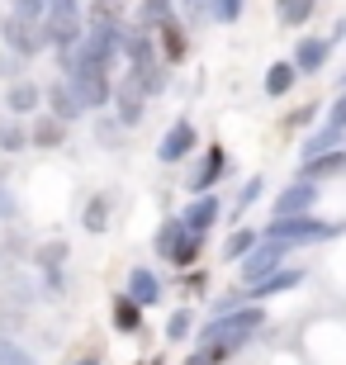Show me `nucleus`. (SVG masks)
<instances>
[{"label":"nucleus","mask_w":346,"mask_h":365,"mask_svg":"<svg viewBox=\"0 0 346 365\" xmlns=\"http://www.w3.org/2000/svg\"><path fill=\"white\" fill-rule=\"evenodd\" d=\"M256 327H261V309H242V313H218L209 327L200 332L204 341V356L209 361H223V356H233L242 346V341L252 337Z\"/></svg>","instance_id":"nucleus-1"},{"label":"nucleus","mask_w":346,"mask_h":365,"mask_svg":"<svg viewBox=\"0 0 346 365\" xmlns=\"http://www.w3.org/2000/svg\"><path fill=\"white\" fill-rule=\"evenodd\" d=\"M337 223H322V218H308V214H299V218H270V232L266 237H280L285 247H299V242H327V237H337Z\"/></svg>","instance_id":"nucleus-2"},{"label":"nucleus","mask_w":346,"mask_h":365,"mask_svg":"<svg viewBox=\"0 0 346 365\" xmlns=\"http://www.w3.org/2000/svg\"><path fill=\"white\" fill-rule=\"evenodd\" d=\"M0 34H5V43H10L19 57H29V53H39L43 43V19H24V14H10L5 24H0Z\"/></svg>","instance_id":"nucleus-3"},{"label":"nucleus","mask_w":346,"mask_h":365,"mask_svg":"<svg viewBox=\"0 0 346 365\" xmlns=\"http://www.w3.org/2000/svg\"><path fill=\"white\" fill-rule=\"evenodd\" d=\"M285 252H290V247L280 242V237H266V247H252V252H247V261H242V280L256 284L261 275H270L280 261H285Z\"/></svg>","instance_id":"nucleus-4"},{"label":"nucleus","mask_w":346,"mask_h":365,"mask_svg":"<svg viewBox=\"0 0 346 365\" xmlns=\"http://www.w3.org/2000/svg\"><path fill=\"white\" fill-rule=\"evenodd\" d=\"M313 200H318V180H294L290 190H280L275 200V218H299L313 209Z\"/></svg>","instance_id":"nucleus-5"},{"label":"nucleus","mask_w":346,"mask_h":365,"mask_svg":"<svg viewBox=\"0 0 346 365\" xmlns=\"http://www.w3.org/2000/svg\"><path fill=\"white\" fill-rule=\"evenodd\" d=\"M195 143H200V138H195V123L180 119V123H171V128H166V138H161L157 157H161L166 166H171V162H185L190 152H195Z\"/></svg>","instance_id":"nucleus-6"},{"label":"nucleus","mask_w":346,"mask_h":365,"mask_svg":"<svg viewBox=\"0 0 346 365\" xmlns=\"http://www.w3.org/2000/svg\"><path fill=\"white\" fill-rule=\"evenodd\" d=\"M223 171H228V152H223V148H209V152H204V162L190 171V190H195V195L213 190V180L223 176Z\"/></svg>","instance_id":"nucleus-7"},{"label":"nucleus","mask_w":346,"mask_h":365,"mask_svg":"<svg viewBox=\"0 0 346 365\" xmlns=\"http://www.w3.org/2000/svg\"><path fill=\"white\" fill-rule=\"evenodd\" d=\"M143 86L133 81V76H128V81L123 86H114V105H119V123H128V128H133L138 119H143Z\"/></svg>","instance_id":"nucleus-8"},{"label":"nucleus","mask_w":346,"mask_h":365,"mask_svg":"<svg viewBox=\"0 0 346 365\" xmlns=\"http://www.w3.org/2000/svg\"><path fill=\"white\" fill-rule=\"evenodd\" d=\"M152 48H157V43L138 29V34H123V48H119V53L128 57V67H133V71H147V67H157V53H152Z\"/></svg>","instance_id":"nucleus-9"},{"label":"nucleus","mask_w":346,"mask_h":365,"mask_svg":"<svg viewBox=\"0 0 346 365\" xmlns=\"http://www.w3.org/2000/svg\"><path fill=\"white\" fill-rule=\"evenodd\" d=\"M218 214H223V204H218V200L209 195V190H204L200 200H195V204L185 209V218H180V223H185L190 232H209V228H213V218H218Z\"/></svg>","instance_id":"nucleus-10"},{"label":"nucleus","mask_w":346,"mask_h":365,"mask_svg":"<svg viewBox=\"0 0 346 365\" xmlns=\"http://www.w3.org/2000/svg\"><path fill=\"white\" fill-rule=\"evenodd\" d=\"M346 171V152H318V157H308L304 162V176L299 180H327V176H342Z\"/></svg>","instance_id":"nucleus-11"},{"label":"nucleus","mask_w":346,"mask_h":365,"mask_svg":"<svg viewBox=\"0 0 346 365\" xmlns=\"http://www.w3.org/2000/svg\"><path fill=\"white\" fill-rule=\"evenodd\" d=\"M327 53H332L327 38H304L299 48H294V71H308V76H313V71L327 62Z\"/></svg>","instance_id":"nucleus-12"},{"label":"nucleus","mask_w":346,"mask_h":365,"mask_svg":"<svg viewBox=\"0 0 346 365\" xmlns=\"http://www.w3.org/2000/svg\"><path fill=\"white\" fill-rule=\"evenodd\" d=\"M161 57H166V62H185V29L175 24V14L171 19H161Z\"/></svg>","instance_id":"nucleus-13"},{"label":"nucleus","mask_w":346,"mask_h":365,"mask_svg":"<svg viewBox=\"0 0 346 365\" xmlns=\"http://www.w3.org/2000/svg\"><path fill=\"white\" fill-rule=\"evenodd\" d=\"M299 280H304V271H285V266H275V271H270L266 280H256V284H252V294H256V299H266V294H285V289H294Z\"/></svg>","instance_id":"nucleus-14"},{"label":"nucleus","mask_w":346,"mask_h":365,"mask_svg":"<svg viewBox=\"0 0 346 365\" xmlns=\"http://www.w3.org/2000/svg\"><path fill=\"white\" fill-rule=\"evenodd\" d=\"M128 299H133V304H157L161 299V284H157V275L152 271H128Z\"/></svg>","instance_id":"nucleus-15"},{"label":"nucleus","mask_w":346,"mask_h":365,"mask_svg":"<svg viewBox=\"0 0 346 365\" xmlns=\"http://www.w3.org/2000/svg\"><path fill=\"white\" fill-rule=\"evenodd\" d=\"M313 10H318V0H275V19H280V24H290V29L308 24Z\"/></svg>","instance_id":"nucleus-16"},{"label":"nucleus","mask_w":346,"mask_h":365,"mask_svg":"<svg viewBox=\"0 0 346 365\" xmlns=\"http://www.w3.org/2000/svg\"><path fill=\"white\" fill-rule=\"evenodd\" d=\"M48 100H53V119H62V123L76 119L81 109H86V105L76 100V91H71V86H53V91H48Z\"/></svg>","instance_id":"nucleus-17"},{"label":"nucleus","mask_w":346,"mask_h":365,"mask_svg":"<svg viewBox=\"0 0 346 365\" xmlns=\"http://www.w3.org/2000/svg\"><path fill=\"white\" fill-rule=\"evenodd\" d=\"M114 327H119V332H138V327H143V304H133L128 294H119L114 299Z\"/></svg>","instance_id":"nucleus-18"},{"label":"nucleus","mask_w":346,"mask_h":365,"mask_svg":"<svg viewBox=\"0 0 346 365\" xmlns=\"http://www.w3.org/2000/svg\"><path fill=\"white\" fill-rule=\"evenodd\" d=\"M39 100H43V91H39V86H29V81L10 86V95H5V105H10L14 114H34V109H39Z\"/></svg>","instance_id":"nucleus-19"},{"label":"nucleus","mask_w":346,"mask_h":365,"mask_svg":"<svg viewBox=\"0 0 346 365\" xmlns=\"http://www.w3.org/2000/svg\"><path fill=\"white\" fill-rule=\"evenodd\" d=\"M200 247H204V232H180V237H175V247H171V257L166 261H175V266H190V261L200 257Z\"/></svg>","instance_id":"nucleus-20"},{"label":"nucleus","mask_w":346,"mask_h":365,"mask_svg":"<svg viewBox=\"0 0 346 365\" xmlns=\"http://www.w3.org/2000/svg\"><path fill=\"white\" fill-rule=\"evenodd\" d=\"M294 76H299V71H294V62H275V67L266 71V95H285L294 86Z\"/></svg>","instance_id":"nucleus-21"},{"label":"nucleus","mask_w":346,"mask_h":365,"mask_svg":"<svg viewBox=\"0 0 346 365\" xmlns=\"http://www.w3.org/2000/svg\"><path fill=\"white\" fill-rule=\"evenodd\" d=\"M81 223H86L91 232H105V223H109V200L105 195H95V200L86 204V218H81Z\"/></svg>","instance_id":"nucleus-22"},{"label":"nucleus","mask_w":346,"mask_h":365,"mask_svg":"<svg viewBox=\"0 0 346 365\" xmlns=\"http://www.w3.org/2000/svg\"><path fill=\"white\" fill-rule=\"evenodd\" d=\"M62 133H67V128H62V119H39L34 143H39V148H57V143H62Z\"/></svg>","instance_id":"nucleus-23"},{"label":"nucleus","mask_w":346,"mask_h":365,"mask_svg":"<svg viewBox=\"0 0 346 365\" xmlns=\"http://www.w3.org/2000/svg\"><path fill=\"white\" fill-rule=\"evenodd\" d=\"M256 237H261V232H252V228H238V232H233V242L223 247V252H228V261H242V257H247V252L256 247Z\"/></svg>","instance_id":"nucleus-24"},{"label":"nucleus","mask_w":346,"mask_h":365,"mask_svg":"<svg viewBox=\"0 0 346 365\" xmlns=\"http://www.w3.org/2000/svg\"><path fill=\"white\" fill-rule=\"evenodd\" d=\"M242 5H247V0H209V14L218 19V24H238Z\"/></svg>","instance_id":"nucleus-25"},{"label":"nucleus","mask_w":346,"mask_h":365,"mask_svg":"<svg viewBox=\"0 0 346 365\" xmlns=\"http://www.w3.org/2000/svg\"><path fill=\"white\" fill-rule=\"evenodd\" d=\"M123 0H95L91 5V24H119Z\"/></svg>","instance_id":"nucleus-26"},{"label":"nucleus","mask_w":346,"mask_h":365,"mask_svg":"<svg viewBox=\"0 0 346 365\" xmlns=\"http://www.w3.org/2000/svg\"><path fill=\"white\" fill-rule=\"evenodd\" d=\"M180 232H185V223H180V218H166V223H161V232H157V252H161V257H171V247H175V237H180Z\"/></svg>","instance_id":"nucleus-27"},{"label":"nucleus","mask_w":346,"mask_h":365,"mask_svg":"<svg viewBox=\"0 0 346 365\" xmlns=\"http://www.w3.org/2000/svg\"><path fill=\"white\" fill-rule=\"evenodd\" d=\"M143 24H161V19H171V0H143Z\"/></svg>","instance_id":"nucleus-28"},{"label":"nucleus","mask_w":346,"mask_h":365,"mask_svg":"<svg viewBox=\"0 0 346 365\" xmlns=\"http://www.w3.org/2000/svg\"><path fill=\"white\" fill-rule=\"evenodd\" d=\"M261 190H266V180H261V176H252L247 185H242V195H238V218H242V209H252V204L261 200Z\"/></svg>","instance_id":"nucleus-29"},{"label":"nucleus","mask_w":346,"mask_h":365,"mask_svg":"<svg viewBox=\"0 0 346 365\" xmlns=\"http://www.w3.org/2000/svg\"><path fill=\"white\" fill-rule=\"evenodd\" d=\"M332 143H337V128H322V133H313L304 143V157H318V152H327Z\"/></svg>","instance_id":"nucleus-30"},{"label":"nucleus","mask_w":346,"mask_h":365,"mask_svg":"<svg viewBox=\"0 0 346 365\" xmlns=\"http://www.w3.org/2000/svg\"><path fill=\"white\" fill-rule=\"evenodd\" d=\"M0 365H34V361H29V351H19L14 341L0 337Z\"/></svg>","instance_id":"nucleus-31"},{"label":"nucleus","mask_w":346,"mask_h":365,"mask_svg":"<svg viewBox=\"0 0 346 365\" xmlns=\"http://www.w3.org/2000/svg\"><path fill=\"white\" fill-rule=\"evenodd\" d=\"M14 14H24V19H43V14H48V0H14Z\"/></svg>","instance_id":"nucleus-32"},{"label":"nucleus","mask_w":346,"mask_h":365,"mask_svg":"<svg viewBox=\"0 0 346 365\" xmlns=\"http://www.w3.org/2000/svg\"><path fill=\"white\" fill-rule=\"evenodd\" d=\"M0 148H5V152L24 148V133H19V128H14V123H0Z\"/></svg>","instance_id":"nucleus-33"},{"label":"nucleus","mask_w":346,"mask_h":365,"mask_svg":"<svg viewBox=\"0 0 346 365\" xmlns=\"http://www.w3.org/2000/svg\"><path fill=\"white\" fill-rule=\"evenodd\" d=\"M327 128H337V133H346V91L337 95V105H332V114H327Z\"/></svg>","instance_id":"nucleus-34"},{"label":"nucleus","mask_w":346,"mask_h":365,"mask_svg":"<svg viewBox=\"0 0 346 365\" xmlns=\"http://www.w3.org/2000/svg\"><path fill=\"white\" fill-rule=\"evenodd\" d=\"M185 332H190V313L180 309V313H175V318H171V323H166V337H171V341H180V337H185Z\"/></svg>","instance_id":"nucleus-35"},{"label":"nucleus","mask_w":346,"mask_h":365,"mask_svg":"<svg viewBox=\"0 0 346 365\" xmlns=\"http://www.w3.org/2000/svg\"><path fill=\"white\" fill-rule=\"evenodd\" d=\"M0 218H14V200H10V190L0 185Z\"/></svg>","instance_id":"nucleus-36"},{"label":"nucleus","mask_w":346,"mask_h":365,"mask_svg":"<svg viewBox=\"0 0 346 365\" xmlns=\"http://www.w3.org/2000/svg\"><path fill=\"white\" fill-rule=\"evenodd\" d=\"M57 257H62V247H48V252H43V261H48V266H53ZM48 284H57V271H48Z\"/></svg>","instance_id":"nucleus-37"},{"label":"nucleus","mask_w":346,"mask_h":365,"mask_svg":"<svg viewBox=\"0 0 346 365\" xmlns=\"http://www.w3.org/2000/svg\"><path fill=\"white\" fill-rule=\"evenodd\" d=\"M76 365H100V361H95V356H86V361H76Z\"/></svg>","instance_id":"nucleus-38"},{"label":"nucleus","mask_w":346,"mask_h":365,"mask_svg":"<svg viewBox=\"0 0 346 365\" xmlns=\"http://www.w3.org/2000/svg\"><path fill=\"white\" fill-rule=\"evenodd\" d=\"M342 86H346V81H342Z\"/></svg>","instance_id":"nucleus-39"}]
</instances>
